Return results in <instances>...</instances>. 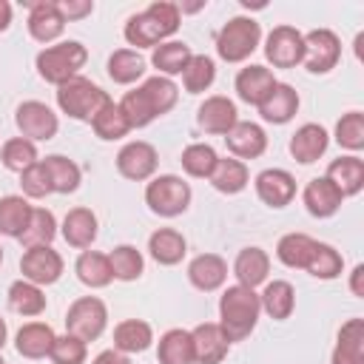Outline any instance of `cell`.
<instances>
[{
  "instance_id": "cell-19",
  "label": "cell",
  "mask_w": 364,
  "mask_h": 364,
  "mask_svg": "<svg viewBox=\"0 0 364 364\" xmlns=\"http://www.w3.org/2000/svg\"><path fill=\"white\" fill-rule=\"evenodd\" d=\"M301 199H304L307 213L316 216V219H327V216H333V213L341 208V202H344V196L336 191V185H333L330 179H324V176L310 179L307 188H304V196H301Z\"/></svg>"
},
{
  "instance_id": "cell-1",
  "label": "cell",
  "mask_w": 364,
  "mask_h": 364,
  "mask_svg": "<svg viewBox=\"0 0 364 364\" xmlns=\"http://www.w3.org/2000/svg\"><path fill=\"white\" fill-rule=\"evenodd\" d=\"M179 100V88L173 80L168 77H148L139 88L128 91L117 105L122 111V117L128 119L131 128H145L148 122H154L156 117L168 114Z\"/></svg>"
},
{
  "instance_id": "cell-52",
  "label": "cell",
  "mask_w": 364,
  "mask_h": 364,
  "mask_svg": "<svg viewBox=\"0 0 364 364\" xmlns=\"http://www.w3.org/2000/svg\"><path fill=\"white\" fill-rule=\"evenodd\" d=\"M91 364H131V361H128L125 353H119V350H102Z\"/></svg>"
},
{
  "instance_id": "cell-37",
  "label": "cell",
  "mask_w": 364,
  "mask_h": 364,
  "mask_svg": "<svg viewBox=\"0 0 364 364\" xmlns=\"http://www.w3.org/2000/svg\"><path fill=\"white\" fill-rule=\"evenodd\" d=\"M77 279L85 284V287H105L111 284V264H108V256L105 253H97V250H82L77 264Z\"/></svg>"
},
{
  "instance_id": "cell-48",
  "label": "cell",
  "mask_w": 364,
  "mask_h": 364,
  "mask_svg": "<svg viewBox=\"0 0 364 364\" xmlns=\"http://www.w3.org/2000/svg\"><path fill=\"white\" fill-rule=\"evenodd\" d=\"M336 142L347 151L364 148V114L361 111H350L336 122Z\"/></svg>"
},
{
  "instance_id": "cell-11",
  "label": "cell",
  "mask_w": 364,
  "mask_h": 364,
  "mask_svg": "<svg viewBox=\"0 0 364 364\" xmlns=\"http://www.w3.org/2000/svg\"><path fill=\"white\" fill-rule=\"evenodd\" d=\"M264 57L273 63V68H293L304 57V34L293 26H276L267 34Z\"/></svg>"
},
{
  "instance_id": "cell-35",
  "label": "cell",
  "mask_w": 364,
  "mask_h": 364,
  "mask_svg": "<svg viewBox=\"0 0 364 364\" xmlns=\"http://www.w3.org/2000/svg\"><path fill=\"white\" fill-rule=\"evenodd\" d=\"M316 250V239H310L307 233H284L276 245V256L284 267H299L304 270L310 256Z\"/></svg>"
},
{
  "instance_id": "cell-10",
  "label": "cell",
  "mask_w": 364,
  "mask_h": 364,
  "mask_svg": "<svg viewBox=\"0 0 364 364\" xmlns=\"http://www.w3.org/2000/svg\"><path fill=\"white\" fill-rule=\"evenodd\" d=\"M20 273L26 282L43 287V284H54L63 273V259L51 245H37V247H26L23 259H20Z\"/></svg>"
},
{
  "instance_id": "cell-6",
  "label": "cell",
  "mask_w": 364,
  "mask_h": 364,
  "mask_svg": "<svg viewBox=\"0 0 364 364\" xmlns=\"http://www.w3.org/2000/svg\"><path fill=\"white\" fill-rule=\"evenodd\" d=\"M262 40V28L253 17H233L222 26L216 37V51L225 63H242L247 60Z\"/></svg>"
},
{
  "instance_id": "cell-32",
  "label": "cell",
  "mask_w": 364,
  "mask_h": 364,
  "mask_svg": "<svg viewBox=\"0 0 364 364\" xmlns=\"http://www.w3.org/2000/svg\"><path fill=\"white\" fill-rule=\"evenodd\" d=\"M154 341V330L142 318H125L114 327V350L119 353H142Z\"/></svg>"
},
{
  "instance_id": "cell-46",
  "label": "cell",
  "mask_w": 364,
  "mask_h": 364,
  "mask_svg": "<svg viewBox=\"0 0 364 364\" xmlns=\"http://www.w3.org/2000/svg\"><path fill=\"white\" fill-rule=\"evenodd\" d=\"M0 159H3V165H6L9 171L23 173L26 168H31V165L37 162V148H34L31 139H26V136H14V139L3 142Z\"/></svg>"
},
{
  "instance_id": "cell-51",
  "label": "cell",
  "mask_w": 364,
  "mask_h": 364,
  "mask_svg": "<svg viewBox=\"0 0 364 364\" xmlns=\"http://www.w3.org/2000/svg\"><path fill=\"white\" fill-rule=\"evenodd\" d=\"M57 9H60V14H63V20L71 23V20L88 17V14L94 11V3H91V0H57Z\"/></svg>"
},
{
  "instance_id": "cell-56",
  "label": "cell",
  "mask_w": 364,
  "mask_h": 364,
  "mask_svg": "<svg viewBox=\"0 0 364 364\" xmlns=\"http://www.w3.org/2000/svg\"><path fill=\"white\" fill-rule=\"evenodd\" d=\"M0 262H3V247H0Z\"/></svg>"
},
{
  "instance_id": "cell-49",
  "label": "cell",
  "mask_w": 364,
  "mask_h": 364,
  "mask_svg": "<svg viewBox=\"0 0 364 364\" xmlns=\"http://www.w3.org/2000/svg\"><path fill=\"white\" fill-rule=\"evenodd\" d=\"M20 188H23V193L28 199H43V196L54 193L51 191V179H48V171H46V165L40 159L20 173Z\"/></svg>"
},
{
  "instance_id": "cell-22",
  "label": "cell",
  "mask_w": 364,
  "mask_h": 364,
  "mask_svg": "<svg viewBox=\"0 0 364 364\" xmlns=\"http://www.w3.org/2000/svg\"><path fill=\"white\" fill-rule=\"evenodd\" d=\"M327 142H330V136H327V131H324L321 125L304 122V125L296 128V134L290 136V154H293L296 162L310 165V162H316V159L327 151Z\"/></svg>"
},
{
  "instance_id": "cell-13",
  "label": "cell",
  "mask_w": 364,
  "mask_h": 364,
  "mask_svg": "<svg viewBox=\"0 0 364 364\" xmlns=\"http://www.w3.org/2000/svg\"><path fill=\"white\" fill-rule=\"evenodd\" d=\"M117 171L131 182H142V179L154 176L156 148L151 142H142V139H134V142L122 145L119 154H117Z\"/></svg>"
},
{
  "instance_id": "cell-41",
  "label": "cell",
  "mask_w": 364,
  "mask_h": 364,
  "mask_svg": "<svg viewBox=\"0 0 364 364\" xmlns=\"http://www.w3.org/2000/svg\"><path fill=\"white\" fill-rule=\"evenodd\" d=\"M54 236H57V219H54V213L46 210V208H31V216H28L26 230L20 233V242L26 247H37V245H51Z\"/></svg>"
},
{
  "instance_id": "cell-53",
  "label": "cell",
  "mask_w": 364,
  "mask_h": 364,
  "mask_svg": "<svg viewBox=\"0 0 364 364\" xmlns=\"http://www.w3.org/2000/svg\"><path fill=\"white\" fill-rule=\"evenodd\" d=\"M361 279H364V264H355L353 273H350V290H353V296H364Z\"/></svg>"
},
{
  "instance_id": "cell-17",
  "label": "cell",
  "mask_w": 364,
  "mask_h": 364,
  "mask_svg": "<svg viewBox=\"0 0 364 364\" xmlns=\"http://www.w3.org/2000/svg\"><path fill=\"white\" fill-rule=\"evenodd\" d=\"M196 122H199L202 131H208V134H222V136H225V134L239 122L236 105H233L228 97H222V94L208 97V100L199 105V111H196Z\"/></svg>"
},
{
  "instance_id": "cell-14",
  "label": "cell",
  "mask_w": 364,
  "mask_h": 364,
  "mask_svg": "<svg viewBox=\"0 0 364 364\" xmlns=\"http://www.w3.org/2000/svg\"><path fill=\"white\" fill-rule=\"evenodd\" d=\"M191 338H193V355L199 364H222L230 350V338L216 321L196 324L191 330Z\"/></svg>"
},
{
  "instance_id": "cell-36",
  "label": "cell",
  "mask_w": 364,
  "mask_h": 364,
  "mask_svg": "<svg viewBox=\"0 0 364 364\" xmlns=\"http://www.w3.org/2000/svg\"><path fill=\"white\" fill-rule=\"evenodd\" d=\"M48 171V179H51V191L54 193H74L80 188V168L74 159L63 156V154H51L46 159H40Z\"/></svg>"
},
{
  "instance_id": "cell-29",
  "label": "cell",
  "mask_w": 364,
  "mask_h": 364,
  "mask_svg": "<svg viewBox=\"0 0 364 364\" xmlns=\"http://www.w3.org/2000/svg\"><path fill=\"white\" fill-rule=\"evenodd\" d=\"M191 57H193V51H191L188 43H182V40H168V43H159V46L154 48L151 63H154V68H159V77H168V80H171L173 74H182V71L188 68Z\"/></svg>"
},
{
  "instance_id": "cell-30",
  "label": "cell",
  "mask_w": 364,
  "mask_h": 364,
  "mask_svg": "<svg viewBox=\"0 0 364 364\" xmlns=\"http://www.w3.org/2000/svg\"><path fill=\"white\" fill-rule=\"evenodd\" d=\"M63 239L71 247H91L97 239V216L88 208H71L63 219Z\"/></svg>"
},
{
  "instance_id": "cell-16",
  "label": "cell",
  "mask_w": 364,
  "mask_h": 364,
  "mask_svg": "<svg viewBox=\"0 0 364 364\" xmlns=\"http://www.w3.org/2000/svg\"><path fill=\"white\" fill-rule=\"evenodd\" d=\"M256 193L270 208H284L296 196V179L282 168H267L256 176Z\"/></svg>"
},
{
  "instance_id": "cell-57",
  "label": "cell",
  "mask_w": 364,
  "mask_h": 364,
  "mask_svg": "<svg viewBox=\"0 0 364 364\" xmlns=\"http://www.w3.org/2000/svg\"><path fill=\"white\" fill-rule=\"evenodd\" d=\"M0 364H6V361H3V358H0Z\"/></svg>"
},
{
  "instance_id": "cell-5",
  "label": "cell",
  "mask_w": 364,
  "mask_h": 364,
  "mask_svg": "<svg viewBox=\"0 0 364 364\" xmlns=\"http://www.w3.org/2000/svg\"><path fill=\"white\" fill-rule=\"evenodd\" d=\"M85 60H88L85 46L77 40H65V43L43 48L37 54V74L51 85H63L77 77V71L85 65Z\"/></svg>"
},
{
  "instance_id": "cell-18",
  "label": "cell",
  "mask_w": 364,
  "mask_h": 364,
  "mask_svg": "<svg viewBox=\"0 0 364 364\" xmlns=\"http://www.w3.org/2000/svg\"><path fill=\"white\" fill-rule=\"evenodd\" d=\"M273 85H276V77L264 65H247V68H242L236 74V94H239V100L247 102V105H256V108L267 100Z\"/></svg>"
},
{
  "instance_id": "cell-54",
  "label": "cell",
  "mask_w": 364,
  "mask_h": 364,
  "mask_svg": "<svg viewBox=\"0 0 364 364\" xmlns=\"http://www.w3.org/2000/svg\"><path fill=\"white\" fill-rule=\"evenodd\" d=\"M11 23V6L6 0H0V31H6Z\"/></svg>"
},
{
  "instance_id": "cell-50",
  "label": "cell",
  "mask_w": 364,
  "mask_h": 364,
  "mask_svg": "<svg viewBox=\"0 0 364 364\" xmlns=\"http://www.w3.org/2000/svg\"><path fill=\"white\" fill-rule=\"evenodd\" d=\"M48 358L54 364H85V341L74 338V336H57L51 344Z\"/></svg>"
},
{
  "instance_id": "cell-3",
  "label": "cell",
  "mask_w": 364,
  "mask_h": 364,
  "mask_svg": "<svg viewBox=\"0 0 364 364\" xmlns=\"http://www.w3.org/2000/svg\"><path fill=\"white\" fill-rule=\"evenodd\" d=\"M259 313H262V304L253 287L230 284L219 299V327L230 341L247 338L259 321Z\"/></svg>"
},
{
  "instance_id": "cell-39",
  "label": "cell",
  "mask_w": 364,
  "mask_h": 364,
  "mask_svg": "<svg viewBox=\"0 0 364 364\" xmlns=\"http://www.w3.org/2000/svg\"><path fill=\"white\" fill-rule=\"evenodd\" d=\"M9 307L20 316H40L46 310V296L37 284L20 279V282H11L9 287Z\"/></svg>"
},
{
  "instance_id": "cell-44",
  "label": "cell",
  "mask_w": 364,
  "mask_h": 364,
  "mask_svg": "<svg viewBox=\"0 0 364 364\" xmlns=\"http://www.w3.org/2000/svg\"><path fill=\"white\" fill-rule=\"evenodd\" d=\"M341 267H344V259H341V253L333 247V245H324V242H316V250H313V256H310V262H307V273L310 276H316V279H336L338 273H341Z\"/></svg>"
},
{
  "instance_id": "cell-23",
  "label": "cell",
  "mask_w": 364,
  "mask_h": 364,
  "mask_svg": "<svg viewBox=\"0 0 364 364\" xmlns=\"http://www.w3.org/2000/svg\"><path fill=\"white\" fill-rule=\"evenodd\" d=\"M188 279H191V284L196 290H205V293L219 290L225 284V279H228V264L216 253H199L188 264Z\"/></svg>"
},
{
  "instance_id": "cell-31",
  "label": "cell",
  "mask_w": 364,
  "mask_h": 364,
  "mask_svg": "<svg viewBox=\"0 0 364 364\" xmlns=\"http://www.w3.org/2000/svg\"><path fill=\"white\" fill-rule=\"evenodd\" d=\"M233 273L239 279V284L245 287H256L267 279L270 273V256L262 250V247H245L239 250L236 262H233Z\"/></svg>"
},
{
  "instance_id": "cell-20",
  "label": "cell",
  "mask_w": 364,
  "mask_h": 364,
  "mask_svg": "<svg viewBox=\"0 0 364 364\" xmlns=\"http://www.w3.org/2000/svg\"><path fill=\"white\" fill-rule=\"evenodd\" d=\"M65 28V20L57 9V3L51 0H40V3H31V14H28V34L37 40V43H51L63 34Z\"/></svg>"
},
{
  "instance_id": "cell-43",
  "label": "cell",
  "mask_w": 364,
  "mask_h": 364,
  "mask_svg": "<svg viewBox=\"0 0 364 364\" xmlns=\"http://www.w3.org/2000/svg\"><path fill=\"white\" fill-rule=\"evenodd\" d=\"M91 128H94V134L100 136V139H105V142H111V139H122L128 131H131V125H128V119L122 117V111H119V105L111 100L94 119H91Z\"/></svg>"
},
{
  "instance_id": "cell-12",
  "label": "cell",
  "mask_w": 364,
  "mask_h": 364,
  "mask_svg": "<svg viewBox=\"0 0 364 364\" xmlns=\"http://www.w3.org/2000/svg\"><path fill=\"white\" fill-rule=\"evenodd\" d=\"M14 122L20 128V134L31 142H43V139H51L60 128L57 122V114L46 105V102H37V100H28L23 105H17V114H14Z\"/></svg>"
},
{
  "instance_id": "cell-34",
  "label": "cell",
  "mask_w": 364,
  "mask_h": 364,
  "mask_svg": "<svg viewBox=\"0 0 364 364\" xmlns=\"http://www.w3.org/2000/svg\"><path fill=\"white\" fill-rule=\"evenodd\" d=\"M156 358L159 364H193L196 355H193V338L188 330H168L162 338H159V347H156Z\"/></svg>"
},
{
  "instance_id": "cell-33",
  "label": "cell",
  "mask_w": 364,
  "mask_h": 364,
  "mask_svg": "<svg viewBox=\"0 0 364 364\" xmlns=\"http://www.w3.org/2000/svg\"><path fill=\"white\" fill-rule=\"evenodd\" d=\"M208 179L219 193H239L247 185V165L242 159H236V156L216 159V165H213Z\"/></svg>"
},
{
  "instance_id": "cell-38",
  "label": "cell",
  "mask_w": 364,
  "mask_h": 364,
  "mask_svg": "<svg viewBox=\"0 0 364 364\" xmlns=\"http://www.w3.org/2000/svg\"><path fill=\"white\" fill-rule=\"evenodd\" d=\"M31 216V205L26 196H3L0 199V233L20 239Z\"/></svg>"
},
{
  "instance_id": "cell-8",
  "label": "cell",
  "mask_w": 364,
  "mask_h": 364,
  "mask_svg": "<svg viewBox=\"0 0 364 364\" xmlns=\"http://www.w3.org/2000/svg\"><path fill=\"white\" fill-rule=\"evenodd\" d=\"M105 324H108V310H105L102 299H97V296L77 299L65 313V333L85 341V344L100 338Z\"/></svg>"
},
{
  "instance_id": "cell-9",
  "label": "cell",
  "mask_w": 364,
  "mask_h": 364,
  "mask_svg": "<svg viewBox=\"0 0 364 364\" xmlns=\"http://www.w3.org/2000/svg\"><path fill=\"white\" fill-rule=\"evenodd\" d=\"M341 57V43L330 28H313L304 34V68L310 74H327Z\"/></svg>"
},
{
  "instance_id": "cell-25",
  "label": "cell",
  "mask_w": 364,
  "mask_h": 364,
  "mask_svg": "<svg viewBox=\"0 0 364 364\" xmlns=\"http://www.w3.org/2000/svg\"><path fill=\"white\" fill-rule=\"evenodd\" d=\"M333 364H364V318H350L341 324Z\"/></svg>"
},
{
  "instance_id": "cell-40",
  "label": "cell",
  "mask_w": 364,
  "mask_h": 364,
  "mask_svg": "<svg viewBox=\"0 0 364 364\" xmlns=\"http://www.w3.org/2000/svg\"><path fill=\"white\" fill-rule=\"evenodd\" d=\"M142 74H145V60H142L136 51L119 48V51H114V54L108 57V77H111L114 82L131 85V82H136Z\"/></svg>"
},
{
  "instance_id": "cell-27",
  "label": "cell",
  "mask_w": 364,
  "mask_h": 364,
  "mask_svg": "<svg viewBox=\"0 0 364 364\" xmlns=\"http://www.w3.org/2000/svg\"><path fill=\"white\" fill-rule=\"evenodd\" d=\"M148 250H151V256H154L159 264L171 267V264H179V262H182V256L188 253V242H185V236H182L179 230H173V228H159V230L151 233Z\"/></svg>"
},
{
  "instance_id": "cell-45",
  "label": "cell",
  "mask_w": 364,
  "mask_h": 364,
  "mask_svg": "<svg viewBox=\"0 0 364 364\" xmlns=\"http://www.w3.org/2000/svg\"><path fill=\"white\" fill-rule=\"evenodd\" d=\"M213 77H216V65H213V60L205 57V54H193L191 63H188V68L182 71V82H185V91H188V94H202V91H208L210 82H213Z\"/></svg>"
},
{
  "instance_id": "cell-21",
  "label": "cell",
  "mask_w": 364,
  "mask_h": 364,
  "mask_svg": "<svg viewBox=\"0 0 364 364\" xmlns=\"http://www.w3.org/2000/svg\"><path fill=\"white\" fill-rule=\"evenodd\" d=\"M299 111V94L293 85L287 82H276L273 91L267 94V100L259 105V114L264 122H273V125H284L296 117Z\"/></svg>"
},
{
  "instance_id": "cell-24",
  "label": "cell",
  "mask_w": 364,
  "mask_h": 364,
  "mask_svg": "<svg viewBox=\"0 0 364 364\" xmlns=\"http://www.w3.org/2000/svg\"><path fill=\"white\" fill-rule=\"evenodd\" d=\"M324 179H330L341 196H355L364 188V162L355 154L338 156V159H333L327 165V176Z\"/></svg>"
},
{
  "instance_id": "cell-2",
  "label": "cell",
  "mask_w": 364,
  "mask_h": 364,
  "mask_svg": "<svg viewBox=\"0 0 364 364\" xmlns=\"http://www.w3.org/2000/svg\"><path fill=\"white\" fill-rule=\"evenodd\" d=\"M179 28V6L176 3H165L156 0L151 3L145 11L134 14L125 23V40L136 48H156L159 43H165V37H171Z\"/></svg>"
},
{
  "instance_id": "cell-42",
  "label": "cell",
  "mask_w": 364,
  "mask_h": 364,
  "mask_svg": "<svg viewBox=\"0 0 364 364\" xmlns=\"http://www.w3.org/2000/svg\"><path fill=\"white\" fill-rule=\"evenodd\" d=\"M108 264H111V276L119 279V282H134L142 276V253L134 247V245H119L108 253Z\"/></svg>"
},
{
  "instance_id": "cell-55",
  "label": "cell",
  "mask_w": 364,
  "mask_h": 364,
  "mask_svg": "<svg viewBox=\"0 0 364 364\" xmlns=\"http://www.w3.org/2000/svg\"><path fill=\"white\" fill-rule=\"evenodd\" d=\"M6 333H9V330H6V321L0 318V350H3V344H6Z\"/></svg>"
},
{
  "instance_id": "cell-47",
  "label": "cell",
  "mask_w": 364,
  "mask_h": 364,
  "mask_svg": "<svg viewBox=\"0 0 364 364\" xmlns=\"http://www.w3.org/2000/svg\"><path fill=\"white\" fill-rule=\"evenodd\" d=\"M216 159H219L216 151L210 145H205V142H193V145H188L182 151V168H185L188 176H196V179H208L213 165H216Z\"/></svg>"
},
{
  "instance_id": "cell-4",
  "label": "cell",
  "mask_w": 364,
  "mask_h": 364,
  "mask_svg": "<svg viewBox=\"0 0 364 364\" xmlns=\"http://www.w3.org/2000/svg\"><path fill=\"white\" fill-rule=\"evenodd\" d=\"M108 102H111V97L100 85H94L91 80H85V77H74V80L57 85V105L71 119L91 122Z\"/></svg>"
},
{
  "instance_id": "cell-15",
  "label": "cell",
  "mask_w": 364,
  "mask_h": 364,
  "mask_svg": "<svg viewBox=\"0 0 364 364\" xmlns=\"http://www.w3.org/2000/svg\"><path fill=\"white\" fill-rule=\"evenodd\" d=\"M225 142H228V151L236 156V159H256L264 154L267 148V134L262 131V125L256 122H236L228 134H225Z\"/></svg>"
},
{
  "instance_id": "cell-7",
  "label": "cell",
  "mask_w": 364,
  "mask_h": 364,
  "mask_svg": "<svg viewBox=\"0 0 364 364\" xmlns=\"http://www.w3.org/2000/svg\"><path fill=\"white\" fill-rule=\"evenodd\" d=\"M145 202L154 213L159 216H179L188 210L191 205V185L182 179V176H173V173H162L156 179L148 182L145 188Z\"/></svg>"
},
{
  "instance_id": "cell-26",
  "label": "cell",
  "mask_w": 364,
  "mask_h": 364,
  "mask_svg": "<svg viewBox=\"0 0 364 364\" xmlns=\"http://www.w3.org/2000/svg\"><path fill=\"white\" fill-rule=\"evenodd\" d=\"M54 330L43 321H28L17 330V338H14V347L23 358H46L51 353V344H54Z\"/></svg>"
},
{
  "instance_id": "cell-28",
  "label": "cell",
  "mask_w": 364,
  "mask_h": 364,
  "mask_svg": "<svg viewBox=\"0 0 364 364\" xmlns=\"http://www.w3.org/2000/svg\"><path fill=\"white\" fill-rule=\"evenodd\" d=\"M259 304H262V310H264L270 318L284 321V318H290V313H293V307H296V290H293L290 282L273 279V282L264 284V293L259 296Z\"/></svg>"
}]
</instances>
